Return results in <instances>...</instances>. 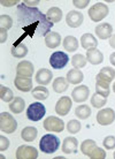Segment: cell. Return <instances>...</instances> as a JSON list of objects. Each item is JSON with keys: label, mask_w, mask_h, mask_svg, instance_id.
I'll return each instance as SVG.
<instances>
[{"label": "cell", "mask_w": 115, "mask_h": 159, "mask_svg": "<svg viewBox=\"0 0 115 159\" xmlns=\"http://www.w3.org/2000/svg\"><path fill=\"white\" fill-rule=\"evenodd\" d=\"M16 15L22 30L30 37L36 35L45 37L54 25L47 20L46 14H43L37 7L25 6L24 4L17 6Z\"/></svg>", "instance_id": "cell-1"}, {"label": "cell", "mask_w": 115, "mask_h": 159, "mask_svg": "<svg viewBox=\"0 0 115 159\" xmlns=\"http://www.w3.org/2000/svg\"><path fill=\"white\" fill-rule=\"evenodd\" d=\"M60 148V139L55 135H44L39 141V149L43 153H54Z\"/></svg>", "instance_id": "cell-2"}, {"label": "cell", "mask_w": 115, "mask_h": 159, "mask_svg": "<svg viewBox=\"0 0 115 159\" xmlns=\"http://www.w3.org/2000/svg\"><path fill=\"white\" fill-rule=\"evenodd\" d=\"M17 129V122L8 112H2L0 114V130L5 134H13Z\"/></svg>", "instance_id": "cell-3"}, {"label": "cell", "mask_w": 115, "mask_h": 159, "mask_svg": "<svg viewBox=\"0 0 115 159\" xmlns=\"http://www.w3.org/2000/svg\"><path fill=\"white\" fill-rule=\"evenodd\" d=\"M108 13H109V8L107 5L103 2H97L89 9V16L93 22H100L108 15Z\"/></svg>", "instance_id": "cell-4"}, {"label": "cell", "mask_w": 115, "mask_h": 159, "mask_svg": "<svg viewBox=\"0 0 115 159\" xmlns=\"http://www.w3.org/2000/svg\"><path fill=\"white\" fill-rule=\"evenodd\" d=\"M45 106L39 102L32 103L29 105V107L27 108V118L30 121H39L44 116H45Z\"/></svg>", "instance_id": "cell-5"}, {"label": "cell", "mask_w": 115, "mask_h": 159, "mask_svg": "<svg viewBox=\"0 0 115 159\" xmlns=\"http://www.w3.org/2000/svg\"><path fill=\"white\" fill-rule=\"evenodd\" d=\"M43 126L45 128V130L47 131H53V133H61L64 129V120H61L60 118L56 116H47L44 120Z\"/></svg>", "instance_id": "cell-6"}, {"label": "cell", "mask_w": 115, "mask_h": 159, "mask_svg": "<svg viewBox=\"0 0 115 159\" xmlns=\"http://www.w3.org/2000/svg\"><path fill=\"white\" fill-rule=\"evenodd\" d=\"M68 61H69V57L61 51H56L52 53L51 58H50V64L54 69H62L67 66Z\"/></svg>", "instance_id": "cell-7"}, {"label": "cell", "mask_w": 115, "mask_h": 159, "mask_svg": "<svg viewBox=\"0 0 115 159\" xmlns=\"http://www.w3.org/2000/svg\"><path fill=\"white\" fill-rule=\"evenodd\" d=\"M115 120V112L112 108H103L97 113V122L101 126L112 125Z\"/></svg>", "instance_id": "cell-8"}, {"label": "cell", "mask_w": 115, "mask_h": 159, "mask_svg": "<svg viewBox=\"0 0 115 159\" xmlns=\"http://www.w3.org/2000/svg\"><path fill=\"white\" fill-rule=\"evenodd\" d=\"M16 158L17 159H36L38 158V150L33 147L29 145H21L16 150Z\"/></svg>", "instance_id": "cell-9"}, {"label": "cell", "mask_w": 115, "mask_h": 159, "mask_svg": "<svg viewBox=\"0 0 115 159\" xmlns=\"http://www.w3.org/2000/svg\"><path fill=\"white\" fill-rule=\"evenodd\" d=\"M72 105H73L72 98H69L68 96L61 97V98L56 102L55 112L60 116H67L68 113H69V111H70V108H72Z\"/></svg>", "instance_id": "cell-10"}, {"label": "cell", "mask_w": 115, "mask_h": 159, "mask_svg": "<svg viewBox=\"0 0 115 159\" xmlns=\"http://www.w3.org/2000/svg\"><path fill=\"white\" fill-rule=\"evenodd\" d=\"M83 14L77 11H70L66 15V22L70 28H78L83 23Z\"/></svg>", "instance_id": "cell-11"}, {"label": "cell", "mask_w": 115, "mask_h": 159, "mask_svg": "<svg viewBox=\"0 0 115 159\" xmlns=\"http://www.w3.org/2000/svg\"><path fill=\"white\" fill-rule=\"evenodd\" d=\"M89 95H90V90L86 85H78L74 88L72 92V98L76 103H83L87 99Z\"/></svg>", "instance_id": "cell-12"}, {"label": "cell", "mask_w": 115, "mask_h": 159, "mask_svg": "<svg viewBox=\"0 0 115 159\" xmlns=\"http://www.w3.org/2000/svg\"><path fill=\"white\" fill-rule=\"evenodd\" d=\"M33 65L30 61H21L16 67V76H22V77H31L33 74Z\"/></svg>", "instance_id": "cell-13"}, {"label": "cell", "mask_w": 115, "mask_h": 159, "mask_svg": "<svg viewBox=\"0 0 115 159\" xmlns=\"http://www.w3.org/2000/svg\"><path fill=\"white\" fill-rule=\"evenodd\" d=\"M14 84L17 90L23 92L32 91L33 89V84H32V80L29 77H22V76H16L14 80Z\"/></svg>", "instance_id": "cell-14"}, {"label": "cell", "mask_w": 115, "mask_h": 159, "mask_svg": "<svg viewBox=\"0 0 115 159\" xmlns=\"http://www.w3.org/2000/svg\"><path fill=\"white\" fill-rule=\"evenodd\" d=\"M77 148H78V141L76 137H73V136H69V137H66L62 142V152L64 153H67V155H70V153H76L77 152Z\"/></svg>", "instance_id": "cell-15"}, {"label": "cell", "mask_w": 115, "mask_h": 159, "mask_svg": "<svg viewBox=\"0 0 115 159\" xmlns=\"http://www.w3.org/2000/svg\"><path fill=\"white\" fill-rule=\"evenodd\" d=\"M97 36L100 39H108L113 36V27L109 23H100L95 29Z\"/></svg>", "instance_id": "cell-16"}, {"label": "cell", "mask_w": 115, "mask_h": 159, "mask_svg": "<svg viewBox=\"0 0 115 159\" xmlns=\"http://www.w3.org/2000/svg\"><path fill=\"white\" fill-rule=\"evenodd\" d=\"M53 79V73L47 68H40L36 74V82L39 85H47Z\"/></svg>", "instance_id": "cell-17"}, {"label": "cell", "mask_w": 115, "mask_h": 159, "mask_svg": "<svg viewBox=\"0 0 115 159\" xmlns=\"http://www.w3.org/2000/svg\"><path fill=\"white\" fill-rule=\"evenodd\" d=\"M86 60L91 65H100L104 61L103 53L97 48H90L86 52Z\"/></svg>", "instance_id": "cell-18"}, {"label": "cell", "mask_w": 115, "mask_h": 159, "mask_svg": "<svg viewBox=\"0 0 115 159\" xmlns=\"http://www.w3.org/2000/svg\"><path fill=\"white\" fill-rule=\"evenodd\" d=\"M81 45L85 50H90V48L98 46V40H97V38L92 34L86 32V34L82 35V37H81Z\"/></svg>", "instance_id": "cell-19"}, {"label": "cell", "mask_w": 115, "mask_h": 159, "mask_svg": "<svg viewBox=\"0 0 115 159\" xmlns=\"http://www.w3.org/2000/svg\"><path fill=\"white\" fill-rule=\"evenodd\" d=\"M61 43V36L55 31H50L45 36V44L50 48H56Z\"/></svg>", "instance_id": "cell-20"}, {"label": "cell", "mask_w": 115, "mask_h": 159, "mask_svg": "<svg viewBox=\"0 0 115 159\" xmlns=\"http://www.w3.org/2000/svg\"><path fill=\"white\" fill-rule=\"evenodd\" d=\"M115 79V70L112 67H104L100 69V72L97 75V80H103L108 83Z\"/></svg>", "instance_id": "cell-21"}, {"label": "cell", "mask_w": 115, "mask_h": 159, "mask_svg": "<svg viewBox=\"0 0 115 159\" xmlns=\"http://www.w3.org/2000/svg\"><path fill=\"white\" fill-rule=\"evenodd\" d=\"M66 79H67L68 83L78 84L84 80V75L79 69L74 68V69H72V70H69V72L67 73V77H66Z\"/></svg>", "instance_id": "cell-22"}, {"label": "cell", "mask_w": 115, "mask_h": 159, "mask_svg": "<svg viewBox=\"0 0 115 159\" xmlns=\"http://www.w3.org/2000/svg\"><path fill=\"white\" fill-rule=\"evenodd\" d=\"M68 85H69V83H68L67 79L61 77V76L56 77V79L53 81V84H52L53 90H54L56 93H62V92H64L68 89Z\"/></svg>", "instance_id": "cell-23"}, {"label": "cell", "mask_w": 115, "mask_h": 159, "mask_svg": "<svg viewBox=\"0 0 115 159\" xmlns=\"http://www.w3.org/2000/svg\"><path fill=\"white\" fill-rule=\"evenodd\" d=\"M46 17L52 23H58L62 19V11L59 7H51L46 13Z\"/></svg>", "instance_id": "cell-24"}, {"label": "cell", "mask_w": 115, "mask_h": 159, "mask_svg": "<svg viewBox=\"0 0 115 159\" xmlns=\"http://www.w3.org/2000/svg\"><path fill=\"white\" fill-rule=\"evenodd\" d=\"M38 135V130L35 127H25L21 131V137L25 142H33Z\"/></svg>", "instance_id": "cell-25"}, {"label": "cell", "mask_w": 115, "mask_h": 159, "mask_svg": "<svg viewBox=\"0 0 115 159\" xmlns=\"http://www.w3.org/2000/svg\"><path fill=\"white\" fill-rule=\"evenodd\" d=\"M95 92L107 98L108 96H109V93H111L109 83L106 82V81H103V80H97V83H95Z\"/></svg>", "instance_id": "cell-26"}, {"label": "cell", "mask_w": 115, "mask_h": 159, "mask_svg": "<svg viewBox=\"0 0 115 159\" xmlns=\"http://www.w3.org/2000/svg\"><path fill=\"white\" fill-rule=\"evenodd\" d=\"M24 107H25V102H24V99L21 98V97L14 98V99L11 102V104H9V110H11L13 113H15V114H19L21 112H23Z\"/></svg>", "instance_id": "cell-27"}, {"label": "cell", "mask_w": 115, "mask_h": 159, "mask_svg": "<svg viewBox=\"0 0 115 159\" xmlns=\"http://www.w3.org/2000/svg\"><path fill=\"white\" fill-rule=\"evenodd\" d=\"M64 48L68 52H75L78 48V40L74 36H67L64 39Z\"/></svg>", "instance_id": "cell-28"}, {"label": "cell", "mask_w": 115, "mask_h": 159, "mask_svg": "<svg viewBox=\"0 0 115 159\" xmlns=\"http://www.w3.org/2000/svg\"><path fill=\"white\" fill-rule=\"evenodd\" d=\"M32 96L37 100H45L48 98L50 92H48V90L44 85H39V87L32 89Z\"/></svg>", "instance_id": "cell-29"}, {"label": "cell", "mask_w": 115, "mask_h": 159, "mask_svg": "<svg viewBox=\"0 0 115 159\" xmlns=\"http://www.w3.org/2000/svg\"><path fill=\"white\" fill-rule=\"evenodd\" d=\"M0 99L5 103H11L14 99V93H13L12 89L5 87V85H0Z\"/></svg>", "instance_id": "cell-30"}, {"label": "cell", "mask_w": 115, "mask_h": 159, "mask_svg": "<svg viewBox=\"0 0 115 159\" xmlns=\"http://www.w3.org/2000/svg\"><path fill=\"white\" fill-rule=\"evenodd\" d=\"M28 54V48L24 44H20L12 48V56L17 58V59H22Z\"/></svg>", "instance_id": "cell-31"}, {"label": "cell", "mask_w": 115, "mask_h": 159, "mask_svg": "<svg viewBox=\"0 0 115 159\" xmlns=\"http://www.w3.org/2000/svg\"><path fill=\"white\" fill-rule=\"evenodd\" d=\"M75 116L78 119H87L89 116H91V108L89 107L87 105H79L75 110Z\"/></svg>", "instance_id": "cell-32"}, {"label": "cell", "mask_w": 115, "mask_h": 159, "mask_svg": "<svg viewBox=\"0 0 115 159\" xmlns=\"http://www.w3.org/2000/svg\"><path fill=\"white\" fill-rule=\"evenodd\" d=\"M95 147H97V144H95V142L93 139H85L83 143L81 144V151H82L83 155L89 157L90 153L92 152V150H93Z\"/></svg>", "instance_id": "cell-33"}, {"label": "cell", "mask_w": 115, "mask_h": 159, "mask_svg": "<svg viewBox=\"0 0 115 159\" xmlns=\"http://www.w3.org/2000/svg\"><path fill=\"white\" fill-rule=\"evenodd\" d=\"M106 103H107V98H106V97H104V96L99 95V93H97V92L92 96L91 105L93 106V107L100 108V107H103V106H105Z\"/></svg>", "instance_id": "cell-34"}, {"label": "cell", "mask_w": 115, "mask_h": 159, "mask_svg": "<svg viewBox=\"0 0 115 159\" xmlns=\"http://www.w3.org/2000/svg\"><path fill=\"white\" fill-rule=\"evenodd\" d=\"M87 60H86V57H84L83 54H75V56L72 58V65L76 69H79V68H83L85 67V65H86Z\"/></svg>", "instance_id": "cell-35"}, {"label": "cell", "mask_w": 115, "mask_h": 159, "mask_svg": "<svg viewBox=\"0 0 115 159\" xmlns=\"http://www.w3.org/2000/svg\"><path fill=\"white\" fill-rule=\"evenodd\" d=\"M81 123H79V121L78 120H76V119H74V120H70L69 122L67 123V130H68V133L69 134H77L79 130H81Z\"/></svg>", "instance_id": "cell-36"}, {"label": "cell", "mask_w": 115, "mask_h": 159, "mask_svg": "<svg viewBox=\"0 0 115 159\" xmlns=\"http://www.w3.org/2000/svg\"><path fill=\"white\" fill-rule=\"evenodd\" d=\"M0 24H1L0 28L8 30V29H11L13 27V19L7 14H1L0 15Z\"/></svg>", "instance_id": "cell-37"}, {"label": "cell", "mask_w": 115, "mask_h": 159, "mask_svg": "<svg viewBox=\"0 0 115 159\" xmlns=\"http://www.w3.org/2000/svg\"><path fill=\"white\" fill-rule=\"evenodd\" d=\"M89 158H91V159H105L106 158V152H105V150L101 149V148L95 147V149L92 150L91 153H90Z\"/></svg>", "instance_id": "cell-38"}, {"label": "cell", "mask_w": 115, "mask_h": 159, "mask_svg": "<svg viewBox=\"0 0 115 159\" xmlns=\"http://www.w3.org/2000/svg\"><path fill=\"white\" fill-rule=\"evenodd\" d=\"M104 147L106 148L107 150H112V149H114L115 148V137L114 136H107V137H105V139H104Z\"/></svg>", "instance_id": "cell-39"}, {"label": "cell", "mask_w": 115, "mask_h": 159, "mask_svg": "<svg viewBox=\"0 0 115 159\" xmlns=\"http://www.w3.org/2000/svg\"><path fill=\"white\" fill-rule=\"evenodd\" d=\"M8 147H9V139L7 137H5L4 135H1L0 136V151L1 152L6 151L8 149Z\"/></svg>", "instance_id": "cell-40"}, {"label": "cell", "mask_w": 115, "mask_h": 159, "mask_svg": "<svg viewBox=\"0 0 115 159\" xmlns=\"http://www.w3.org/2000/svg\"><path fill=\"white\" fill-rule=\"evenodd\" d=\"M89 4H90L89 0H74V1H73V5H74L76 8H79V9L85 8Z\"/></svg>", "instance_id": "cell-41"}, {"label": "cell", "mask_w": 115, "mask_h": 159, "mask_svg": "<svg viewBox=\"0 0 115 159\" xmlns=\"http://www.w3.org/2000/svg\"><path fill=\"white\" fill-rule=\"evenodd\" d=\"M7 40V30L4 28H0V43L4 44Z\"/></svg>", "instance_id": "cell-42"}, {"label": "cell", "mask_w": 115, "mask_h": 159, "mask_svg": "<svg viewBox=\"0 0 115 159\" xmlns=\"http://www.w3.org/2000/svg\"><path fill=\"white\" fill-rule=\"evenodd\" d=\"M17 2H19L17 0H12V1H6V0L4 1V0H2V1H1V5H2V6H5V7H11V6H14V5H16Z\"/></svg>", "instance_id": "cell-43"}, {"label": "cell", "mask_w": 115, "mask_h": 159, "mask_svg": "<svg viewBox=\"0 0 115 159\" xmlns=\"http://www.w3.org/2000/svg\"><path fill=\"white\" fill-rule=\"evenodd\" d=\"M109 45H111L113 48H115V34L109 38Z\"/></svg>", "instance_id": "cell-44"}, {"label": "cell", "mask_w": 115, "mask_h": 159, "mask_svg": "<svg viewBox=\"0 0 115 159\" xmlns=\"http://www.w3.org/2000/svg\"><path fill=\"white\" fill-rule=\"evenodd\" d=\"M109 61H111V64L113 65V66H115V52H113L111 54V57H109Z\"/></svg>", "instance_id": "cell-45"}, {"label": "cell", "mask_w": 115, "mask_h": 159, "mask_svg": "<svg viewBox=\"0 0 115 159\" xmlns=\"http://www.w3.org/2000/svg\"><path fill=\"white\" fill-rule=\"evenodd\" d=\"M23 4L25 6H28V5H38L39 1H23Z\"/></svg>", "instance_id": "cell-46"}, {"label": "cell", "mask_w": 115, "mask_h": 159, "mask_svg": "<svg viewBox=\"0 0 115 159\" xmlns=\"http://www.w3.org/2000/svg\"><path fill=\"white\" fill-rule=\"evenodd\" d=\"M113 91H114V92H115V83H114V84H113Z\"/></svg>", "instance_id": "cell-47"}, {"label": "cell", "mask_w": 115, "mask_h": 159, "mask_svg": "<svg viewBox=\"0 0 115 159\" xmlns=\"http://www.w3.org/2000/svg\"><path fill=\"white\" fill-rule=\"evenodd\" d=\"M113 157H114V159H115V152H114V155H113Z\"/></svg>", "instance_id": "cell-48"}]
</instances>
